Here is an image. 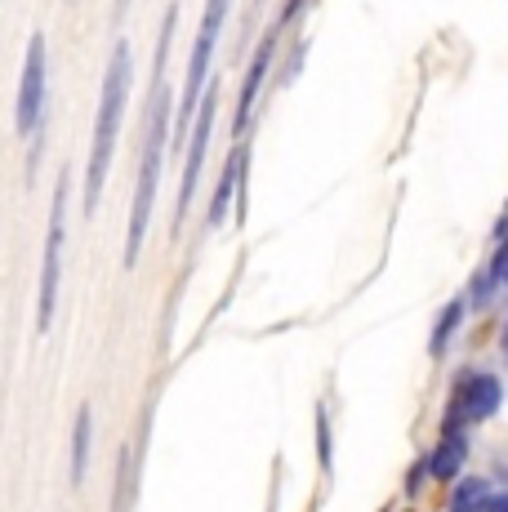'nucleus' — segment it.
Returning <instances> with one entry per match:
<instances>
[{
  "label": "nucleus",
  "instance_id": "obj_1",
  "mask_svg": "<svg viewBox=\"0 0 508 512\" xmlns=\"http://www.w3.org/2000/svg\"><path fill=\"white\" fill-rule=\"evenodd\" d=\"M130 76H134V58L130 45L112 49V63L103 76V98H99V116H94V143H90V170H85V214L99 210V192L103 179L112 170V152H116V134H121V116L130 103Z\"/></svg>",
  "mask_w": 508,
  "mask_h": 512
},
{
  "label": "nucleus",
  "instance_id": "obj_2",
  "mask_svg": "<svg viewBox=\"0 0 508 512\" xmlns=\"http://www.w3.org/2000/svg\"><path fill=\"white\" fill-rule=\"evenodd\" d=\"M165 139H170V90H165V81H152L148 130H143V152H139V187H134L130 236H125V268H134V263H139L143 236H148V219H152V205H156V183H161Z\"/></svg>",
  "mask_w": 508,
  "mask_h": 512
},
{
  "label": "nucleus",
  "instance_id": "obj_3",
  "mask_svg": "<svg viewBox=\"0 0 508 512\" xmlns=\"http://www.w3.org/2000/svg\"><path fill=\"white\" fill-rule=\"evenodd\" d=\"M228 5H232V0H210V5H205L197 45H192L188 81H183V98H179V130H183L188 121H197V107H201L205 90H210V54H214V41H219L223 18H228Z\"/></svg>",
  "mask_w": 508,
  "mask_h": 512
},
{
  "label": "nucleus",
  "instance_id": "obj_4",
  "mask_svg": "<svg viewBox=\"0 0 508 512\" xmlns=\"http://www.w3.org/2000/svg\"><path fill=\"white\" fill-rule=\"evenodd\" d=\"M63 223H67V174L54 183V205H50V236H45V263H41V303H36V330H50L54 308H58V277H63Z\"/></svg>",
  "mask_w": 508,
  "mask_h": 512
},
{
  "label": "nucleus",
  "instance_id": "obj_5",
  "mask_svg": "<svg viewBox=\"0 0 508 512\" xmlns=\"http://www.w3.org/2000/svg\"><path fill=\"white\" fill-rule=\"evenodd\" d=\"M214 103H219V81L205 90L201 107H197V121H192V139H188V165H183V187H179V205H174V232L183 228L188 219V205L197 196L201 183V165H205V147H210V130H214Z\"/></svg>",
  "mask_w": 508,
  "mask_h": 512
},
{
  "label": "nucleus",
  "instance_id": "obj_6",
  "mask_svg": "<svg viewBox=\"0 0 508 512\" xmlns=\"http://www.w3.org/2000/svg\"><path fill=\"white\" fill-rule=\"evenodd\" d=\"M41 116H45V36L36 32L27 41L23 81H18V134L23 139L41 134Z\"/></svg>",
  "mask_w": 508,
  "mask_h": 512
},
{
  "label": "nucleus",
  "instance_id": "obj_7",
  "mask_svg": "<svg viewBox=\"0 0 508 512\" xmlns=\"http://www.w3.org/2000/svg\"><path fill=\"white\" fill-rule=\"evenodd\" d=\"M500 401H504V383L495 379V374H468L455 392V406H451L446 428H459V415H464L468 423L491 419L495 410H500Z\"/></svg>",
  "mask_w": 508,
  "mask_h": 512
},
{
  "label": "nucleus",
  "instance_id": "obj_8",
  "mask_svg": "<svg viewBox=\"0 0 508 512\" xmlns=\"http://www.w3.org/2000/svg\"><path fill=\"white\" fill-rule=\"evenodd\" d=\"M290 14H295V9H286V14L277 18V27H268V36H263L259 49H254L250 76H246V85H241V103H237V134H246L250 107H254V98H259V90H263V76H268V67H272V54H277V41H281V27L290 23Z\"/></svg>",
  "mask_w": 508,
  "mask_h": 512
},
{
  "label": "nucleus",
  "instance_id": "obj_9",
  "mask_svg": "<svg viewBox=\"0 0 508 512\" xmlns=\"http://www.w3.org/2000/svg\"><path fill=\"white\" fill-rule=\"evenodd\" d=\"M241 179H246V147L237 143V147H232V156H228V165H223V183H219V192H214V201H210V228H219V223H223L232 192H241Z\"/></svg>",
  "mask_w": 508,
  "mask_h": 512
},
{
  "label": "nucleus",
  "instance_id": "obj_10",
  "mask_svg": "<svg viewBox=\"0 0 508 512\" xmlns=\"http://www.w3.org/2000/svg\"><path fill=\"white\" fill-rule=\"evenodd\" d=\"M464 455H468V441L459 437V428H446L442 441L433 446V455H428V468H433L437 481H451L459 468H464Z\"/></svg>",
  "mask_w": 508,
  "mask_h": 512
},
{
  "label": "nucleus",
  "instance_id": "obj_11",
  "mask_svg": "<svg viewBox=\"0 0 508 512\" xmlns=\"http://www.w3.org/2000/svg\"><path fill=\"white\" fill-rule=\"evenodd\" d=\"M90 428H94V415H90V406H81L72 423V486H81L85 468H90Z\"/></svg>",
  "mask_w": 508,
  "mask_h": 512
},
{
  "label": "nucleus",
  "instance_id": "obj_12",
  "mask_svg": "<svg viewBox=\"0 0 508 512\" xmlns=\"http://www.w3.org/2000/svg\"><path fill=\"white\" fill-rule=\"evenodd\" d=\"M491 499H495V490L482 477H464L451 495V512H491Z\"/></svg>",
  "mask_w": 508,
  "mask_h": 512
},
{
  "label": "nucleus",
  "instance_id": "obj_13",
  "mask_svg": "<svg viewBox=\"0 0 508 512\" xmlns=\"http://www.w3.org/2000/svg\"><path fill=\"white\" fill-rule=\"evenodd\" d=\"M459 321H464V299L446 303L442 321H437V330H433V343H428V352H433V357H442V352H446V343H451V334H455Z\"/></svg>",
  "mask_w": 508,
  "mask_h": 512
},
{
  "label": "nucleus",
  "instance_id": "obj_14",
  "mask_svg": "<svg viewBox=\"0 0 508 512\" xmlns=\"http://www.w3.org/2000/svg\"><path fill=\"white\" fill-rule=\"evenodd\" d=\"M317 459H321V472L335 468V455H330V415H326V406H317Z\"/></svg>",
  "mask_w": 508,
  "mask_h": 512
},
{
  "label": "nucleus",
  "instance_id": "obj_15",
  "mask_svg": "<svg viewBox=\"0 0 508 512\" xmlns=\"http://www.w3.org/2000/svg\"><path fill=\"white\" fill-rule=\"evenodd\" d=\"M491 512H508V490H495V499H491Z\"/></svg>",
  "mask_w": 508,
  "mask_h": 512
},
{
  "label": "nucleus",
  "instance_id": "obj_16",
  "mask_svg": "<svg viewBox=\"0 0 508 512\" xmlns=\"http://www.w3.org/2000/svg\"><path fill=\"white\" fill-rule=\"evenodd\" d=\"M125 9H130V0H116V14H125Z\"/></svg>",
  "mask_w": 508,
  "mask_h": 512
},
{
  "label": "nucleus",
  "instance_id": "obj_17",
  "mask_svg": "<svg viewBox=\"0 0 508 512\" xmlns=\"http://www.w3.org/2000/svg\"><path fill=\"white\" fill-rule=\"evenodd\" d=\"M504 357H508V326H504Z\"/></svg>",
  "mask_w": 508,
  "mask_h": 512
}]
</instances>
